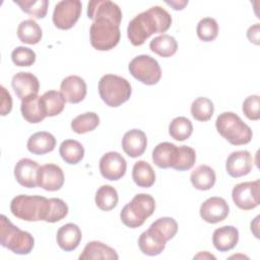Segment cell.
Wrapping results in <instances>:
<instances>
[{"instance_id":"6da1fadb","label":"cell","mask_w":260,"mask_h":260,"mask_svg":"<svg viewBox=\"0 0 260 260\" xmlns=\"http://www.w3.org/2000/svg\"><path fill=\"white\" fill-rule=\"evenodd\" d=\"M172 24V16L160 6H152L130 20L127 36L133 46H141L153 34L166 32Z\"/></svg>"},{"instance_id":"7a4b0ae2","label":"cell","mask_w":260,"mask_h":260,"mask_svg":"<svg viewBox=\"0 0 260 260\" xmlns=\"http://www.w3.org/2000/svg\"><path fill=\"white\" fill-rule=\"evenodd\" d=\"M50 198L39 195H17L10 202L12 214L22 220H47L50 209Z\"/></svg>"},{"instance_id":"3957f363","label":"cell","mask_w":260,"mask_h":260,"mask_svg":"<svg viewBox=\"0 0 260 260\" xmlns=\"http://www.w3.org/2000/svg\"><path fill=\"white\" fill-rule=\"evenodd\" d=\"M0 243L14 254L27 255L35 246V239L28 232L21 231L2 214L0 216Z\"/></svg>"},{"instance_id":"277c9868","label":"cell","mask_w":260,"mask_h":260,"mask_svg":"<svg viewBox=\"0 0 260 260\" xmlns=\"http://www.w3.org/2000/svg\"><path fill=\"white\" fill-rule=\"evenodd\" d=\"M217 132L233 145H244L252 140L251 128L233 112L221 113L215 121Z\"/></svg>"},{"instance_id":"5b68a950","label":"cell","mask_w":260,"mask_h":260,"mask_svg":"<svg viewBox=\"0 0 260 260\" xmlns=\"http://www.w3.org/2000/svg\"><path fill=\"white\" fill-rule=\"evenodd\" d=\"M132 89L129 81L119 75L106 74L99 81V93L107 106L116 108L130 99Z\"/></svg>"},{"instance_id":"8992f818","label":"cell","mask_w":260,"mask_h":260,"mask_svg":"<svg viewBox=\"0 0 260 260\" xmlns=\"http://www.w3.org/2000/svg\"><path fill=\"white\" fill-rule=\"evenodd\" d=\"M155 201L149 194L140 193L135 195L121 210L120 217L122 222L131 229L141 226L145 219L154 211Z\"/></svg>"},{"instance_id":"52a82bcc","label":"cell","mask_w":260,"mask_h":260,"mask_svg":"<svg viewBox=\"0 0 260 260\" xmlns=\"http://www.w3.org/2000/svg\"><path fill=\"white\" fill-rule=\"evenodd\" d=\"M119 25L106 18L93 20L89 28L91 46L99 51H109L115 48L120 41Z\"/></svg>"},{"instance_id":"ba28073f","label":"cell","mask_w":260,"mask_h":260,"mask_svg":"<svg viewBox=\"0 0 260 260\" xmlns=\"http://www.w3.org/2000/svg\"><path fill=\"white\" fill-rule=\"evenodd\" d=\"M128 69L134 78L146 85L156 84L161 77L158 62L148 55H139L133 58Z\"/></svg>"},{"instance_id":"9c48e42d","label":"cell","mask_w":260,"mask_h":260,"mask_svg":"<svg viewBox=\"0 0 260 260\" xmlns=\"http://www.w3.org/2000/svg\"><path fill=\"white\" fill-rule=\"evenodd\" d=\"M234 203L243 210L256 208L260 203V181L237 184L232 191Z\"/></svg>"},{"instance_id":"30bf717a","label":"cell","mask_w":260,"mask_h":260,"mask_svg":"<svg viewBox=\"0 0 260 260\" xmlns=\"http://www.w3.org/2000/svg\"><path fill=\"white\" fill-rule=\"evenodd\" d=\"M82 4L79 0H63L55 5L53 22L60 29L71 28L79 19Z\"/></svg>"},{"instance_id":"8fae6325","label":"cell","mask_w":260,"mask_h":260,"mask_svg":"<svg viewBox=\"0 0 260 260\" xmlns=\"http://www.w3.org/2000/svg\"><path fill=\"white\" fill-rule=\"evenodd\" d=\"M127 162L117 151L105 153L100 159V172L102 176L110 181L120 180L126 173Z\"/></svg>"},{"instance_id":"7c38bea8","label":"cell","mask_w":260,"mask_h":260,"mask_svg":"<svg viewBox=\"0 0 260 260\" xmlns=\"http://www.w3.org/2000/svg\"><path fill=\"white\" fill-rule=\"evenodd\" d=\"M87 16L92 20L106 18L117 25H120L122 20V11L120 7L112 1L92 0L87 4Z\"/></svg>"},{"instance_id":"4fadbf2b","label":"cell","mask_w":260,"mask_h":260,"mask_svg":"<svg viewBox=\"0 0 260 260\" xmlns=\"http://www.w3.org/2000/svg\"><path fill=\"white\" fill-rule=\"evenodd\" d=\"M230 212L228 202L221 197H210L200 206L199 213L201 218L208 223H217L226 218Z\"/></svg>"},{"instance_id":"5bb4252c","label":"cell","mask_w":260,"mask_h":260,"mask_svg":"<svg viewBox=\"0 0 260 260\" xmlns=\"http://www.w3.org/2000/svg\"><path fill=\"white\" fill-rule=\"evenodd\" d=\"M38 186L46 191H57L64 184L62 169L55 164H46L39 168L37 177Z\"/></svg>"},{"instance_id":"9a60e30c","label":"cell","mask_w":260,"mask_h":260,"mask_svg":"<svg viewBox=\"0 0 260 260\" xmlns=\"http://www.w3.org/2000/svg\"><path fill=\"white\" fill-rule=\"evenodd\" d=\"M11 85L21 101L37 96L40 89L39 79L30 72H18L13 75Z\"/></svg>"},{"instance_id":"2e32d148","label":"cell","mask_w":260,"mask_h":260,"mask_svg":"<svg viewBox=\"0 0 260 260\" xmlns=\"http://www.w3.org/2000/svg\"><path fill=\"white\" fill-rule=\"evenodd\" d=\"M253 168V157L248 150H237L232 152L225 161L226 173L233 178L248 175Z\"/></svg>"},{"instance_id":"e0dca14e","label":"cell","mask_w":260,"mask_h":260,"mask_svg":"<svg viewBox=\"0 0 260 260\" xmlns=\"http://www.w3.org/2000/svg\"><path fill=\"white\" fill-rule=\"evenodd\" d=\"M39 168V164L30 158L19 159L14 167V177L17 183L26 188L37 187Z\"/></svg>"},{"instance_id":"ac0fdd59","label":"cell","mask_w":260,"mask_h":260,"mask_svg":"<svg viewBox=\"0 0 260 260\" xmlns=\"http://www.w3.org/2000/svg\"><path fill=\"white\" fill-rule=\"evenodd\" d=\"M60 89L66 102L70 104L80 103L86 95V83L77 75L65 77L61 82Z\"/></svg>"},{"instance_id":"d6986e66","label":"cell","mask_w":260,"mask_h":260,"mask_svg":"<svg viewBox=\"0 0 260 260\" xmlns=\"http://www.w3.org/2000/svg\"><path fill=\"white\" fill-rule=\"evenodd\" d=\"M147 138L145 133L140 129L127 131L122 138V148L130 157H138L145 151Z\"/></svg>"},{"instance_id":"ffe728a7","label":"cell","mask_w":260,"mask_h":260,"mask_svg":"<svg viewBox=\"0 0 260 260\" xmlns=\"http://www.w3.org/2000/svg\"><path fill=\"white\" fill-rule=\"evenodd\" d=\"M239 241V231L233 225H223L216 229L212 234V244L219 252L234 249Z\"/></svg>"},{"instance_id":"44dd1931","label":"cell","mask_w":260,"mask_h":260,"mask_svg":"<svg viewBox=\"0 0 260 260\" xmlns=\"http://www.w3.org/2000/svg\"><path fill=\"white\" fill-rule=\"evenodd\" d=\"M81 238L82 234L79 226L71 222L62 225L58 230L56 237L58 246L66 252L75 250L78 247Z\"/></svg>"},{"instance_id":"7402d4cb","label":"cell","mask_w":260,"mask_h":260,"mask_svg":"<svg viewBox=\"0 0 260 260\" xmlns=\"http://www.w3.org/2000/svg\"><path fill=\"white\" fill-rule=\"evenodd\" d=\"M56 146V138L53 134L47 131L36 132L29 136L26 147L32 154H46L54 150Z\"/></svg>"},{"instance_id":"603a6c76","label":"cell","mask_w":260,"mask_h":260,"mask_svg":"<svg viewBox=\"0 0 260 260\" xmlns=\"http://www.w3.org/2000/svg\"><path fill=\"white\" fill-rule=\"evenodd\" d=\"M157 241L167 243L178 232V223L173 217H159L153 221L147 230Z\"/></svg>"},{"instance_id":"cb8c5ba5","label":"cell","mask_w":260,"mask_h":260,"mask_svg":"<svg viewBox=\"0 0 260 260\" xmlns=\"http://www.w3.org/2000/svg\"><path fill=\"white\" fill-rule=\"evenodd\" d=\"M178 146L171 142H160L152 150V160L160 169L173 168L177 157Z\"/></svg>"},{"instance_id":"d4e9b609","label":"cell","mask_w":260,"mask_h":260,"mask_svg":"<svg viewBox=\"0 0 260 260\" xmlns=\"http://www.w3.org/2000/svg\"><path fill=\"white\" fill-rule=\"evenodd\" d=\"M119 256L113 248L99 241L88 242L85 245L82 253L79 255L80 260H92V259L117 260Z\"/></svg>"},{"instance_id":"484cf974","label":"cell","mask_w":260,"mask_h":260,"mask_svg":"<svg viewBox=\"0 0 260 260\" xmlns=\"http://www.w3.org/2000/svg\"><path fill=\"white\" fill-rule=\"evenodd\" d=\"M216 176L212 168L207 165H200L194 171H192L190 176V181L193 187L197 190L206 191L211 189L215 184Z\"/></svg>"},{"instance_id":"4316f807","label":"cell","mask_w":260,"mask_h":260,"mask_svg":"<svg viewBox=\"0 0 260 260\" xmlns=\"http://www.w3.org/2000/svg\"><path fill=\"white\" fill-rule=\"evenodd\" d=\"M20 112L22 117L28 123L32 124L40 123L47 117L41 102V96L39 95L25 101H21Z\"/></svg>"},{"instance_id":"83f0119b","label":"cell","mask_w":260,"mask_h":260,"mask_svg":"<svg viewBox=\"0 0 260 260\" xmlns=\"http://www.w3.org/2000/svg\"><path fill=\"white\" fill-rule=\"evenodd\" d=\"M132 179L138 187L149 188L155 182V173L145 160H138L132 169Z\"/></svg>"},{"instance_id":"f1b7e54d","label":"cell","mask_w":260,"mask_h":260,"mask_svg":"<svg viewBox=\"0 0 260 260\" xmlns=\"http://www.w3.org/2000/svg\"><path fill=\"white\" fill-rule=\"evenodd\" d=\"M41 102L46 116L54 117L59 115L64 110L66 100L61 91L49 90L41 95Z\"/></svg>"},{"instance_id":"f546056e","label":"cell","mask_w":260,"mask_h":260,"mask_svg":"<svg viewBox=\"0 0 260 260\" xmlns=\"http://www.w3.org/2000/svg\"><path fill=\"white\" fill-rule=\"evenodd\" d=\"M59 153L65 162L69 165H76L82 160L84 156V148L77 140L66 139L61 143Z\"/></svg>"},{"instance_id":"4dcf8cb0","label":"cell","mask_w":260,"mask_h":260,"mask_svg":"<svg viewBox=\"0 0 260 260\" xmlns=\"http://www.w3.org/2000/svg\"><path fill=\"white\" fill-rule=\"evenodd\" d=\"M42 28L34 19H25L18 24L17 37L20 42L36 45L42 39Z\"/></svg>"},{"instance_id":"1f68e13d","label":"cell","mask_w":260,"mask_h":260,"mask_svg":"<svg viewBox=\"0 0 260 260\" xmlns=\"http://www.w3.org/2000/svg\"><path fill=\"white\" fill-rule=\"evenodd\" d=\"M149 49L158 56L168 58L177 52L178 43L174 37L164 34L150 41Z\"/></svg>"},{"instance_id":"d6a6232c","label":"cell","mask_w":260,"mask_h":260,"mask_svg":"<svg viewBox=\"0 0 260 260\" xmlns=\"http://www.w3.org/2000/svg\"><path fill=\"white\" fill-rule=\"evenodd\" d=\"M118 192L111 185L101 186L95 193V204L103 211H110L118 204Z\"/></svg>"},{"instance_id":"836d02e7","label":"cell","mask_w":260,"mask_h":260,"mask_svg":"<svg viewBox=\"0 0 260 260\" xmlns=\"http://www.w3.org/2000/svg\"><path fill=\"white\" fill-rule=\"evenodd\" d=\"M100 124V117L93 112H86L76 116L71 122V129L77 134L94 130Z\"/></svg>"},{"instance_id":"e575fe53","label":"cell","mask_w":260,"mask_h":260,"mask_svg":"<svg viewBox=\"0 0 260 260\" xmlns=\"http://www.w3.org/2000/svg\"><path fill=\"white\" fill-rule=\"evenodd\" d=\"M192 132L193 125L186 117H176L170 123L169 134L175 140L184 141L191 136Z\"/></svg>"},{"instance_id":"d590c367","label":"cell","mask_w":260,"mask_h":260,"mask_svg":"<svg viewBox=\"0 0 260 260\" xmlns=\"http://www.w3.org/2000/svg\"><path fill=\"white\" fill-rule=\"evenodd\" d=\"M214 112V106L211 100L199 96L195 99L191 105L192 117L200 122H205L211 119Z\"/></svg>"},{"instance_id":"8d00e7d4","label":"cell","mask_w":260,"mask_h":260,"mask_svg":"<svg viewBox=\"0 0 260 260\" xmlns=\"http://www.w3.org/2000/svg\"><path fill=\"white\" fill-rule=\"evenodd\" d=\"M138 247L140 251L148 256H156L160 254L165 248L166 243L157 241L147 230L143 232L138 239Z\"/></svg>"},{"instance_id":"74e56055","label":"cell","mask_w":260,"mask_h":260,"mask_svg":"<svg viewBox=\"0 0 260 260\" xmlns=\"http://www.w3.org/2000/svg\"><path fill=\"white\" fill-rule=\"evenodd\" d=\"M20 9L35 18H44L48 11V0H15Z\"/></svg>"},{"instance_id":"f35d334b","label":"cell","mask_w":260,"mask_h":260,"mask_svg":"<svg viewBox=\"0 0 260 260\" xmlns=\"http://www.w3.org/2000/svg\"><path fill=\"white\" fill-rule=\"evenodd\" d=\"M196 161V152L195 150L187 145H182L178 147L176 161L173 166V169L177 171H188L190 170Z\"/></svg>"},{"instance_id":"ab89813d","label":"cell","mask_w":260,"mask_h":260,"mask_svg":"<svg viewBox=\"0 0 260 260\" xmlns=\"http://www.w3.org/2000/svg\"><path fill=\"white\" fill-rule=\"evenodd\" d=\"M198 38L203 42H211L216 39L218 35V24L214 18H202L196 27Z\"/></svg>"},{"instance_id":"60d3db41","label":"cell","mask_w":260,"mask_h":260,"mask_svg":"<svg viewBox=\"0 0 260 260\" xmlns=\"http://www.w3.org/2000/svg\"><path fill=\"white\" fill-rule=\"evenodd\" d=\"M11 59L16 66L29 67L36 61V53L27 47H16L11 53Z\"/></svg>"},{"instance_id":"b9f144b4","label":"cell","mask_w":260,"mask_h":260,"mask_svg":"<svg viewBox=\"0 0 260 260\" xmlns=\"http://www.w3.org/2000/svg\"><path fill=\"white\" fill-rule=\"evenodd\" d=\"M51 204L49 209V214L47 217V222H57L63 219L68 213V206L60 198H50Z\"/></svg>"},{"instance_id":"7bdbcfd3","label":"cell","mask_w":260,"mask_h":260,"mask_svg":"<svg viewBox=\"0 0 260 260\" xmlns=\"http://www.w3.org/2000/svg\"><path fill=\"white\" fill-rule=\"evenodd\" d=\"M259 106H260V98L257 94L249 95L246 98V100L243 102L242 110L245 116L252 121H257L260 118V112H259Z\"/></svg>"},{"instance_id":"ee69618b","label":"cell","mask_w":260,"mask_h":260,"mask_svg":"<svg viewBox=\"0 0 260 260\" xmlns=\"http://www.w3.org/2000/svg\"><path fill=\"white\" fill-rule=\"evenodd\" d=\"M1 116H6L12 109V99L7 89L1 85Z\"/></svg>"},{"instance_id":"f6af8a7d","label":"cell","mask_w":260,"mask_h":260,"mask_svg":"<svg viewBox=\"0 0 260 260\" xmlns=\"http://www.w3.org/2000/svg\"><path fill=\"white\" fill-rule=\"evenodd\" d=\"M247 38L254 45L258 46L260 44V42H259L260 41V25H259V23H255L248 28Z\"/></svg>"},{"instance_id":"bcb514c9","label":"cell","mask_w":260,"mask_h":260,"mask_svg":"<svg viewBox=\"0 0 260 260\" xmlns=\"http://www.w3.org/2000/svg\"><path fill=\"white\" fill-rule=\"evenodd\" d=\"M167 4L171 5L175 10H182L188 4V1H167Z\"/></svg>"},{"instance_id":"7dc6e473","label":"cell","mask_w":260,"mask_h":260,"mask_svg":"<svg viewBox=\"0 0 260 260\" xmlns=\"http://www.w3.org/2000/svg\"><path fill=\"white\" fill-rule=\"evenodd\" d=\"M215 259V256H213L212 254L208 253L207 251L204 252H200L199 254H197L196 256H194V259Z\"/></svg>"}]
</instances>
